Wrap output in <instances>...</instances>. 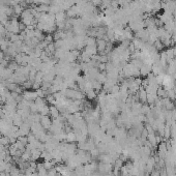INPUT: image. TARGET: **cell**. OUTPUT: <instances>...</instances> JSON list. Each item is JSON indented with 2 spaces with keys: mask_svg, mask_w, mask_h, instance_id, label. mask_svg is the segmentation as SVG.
<instances>
[{
  "mask_svg": "<svg viewBox=\"0 0 176 176\" xmlns=\"http://www.w3.org/2000/svg\"><path fill=\"white\" fill-rule=\"evenodd\" d=\"M23 97L24 99H27V101H30V102H34L37 97V93L36 91H30V90H24L23 92Z\"/></svg>",
  "mask_w": 176,
  "mask_h": 176,
  "instance_id": "cell-1",
  "label": "cell"
},
{
  "mask_svg": "<svg viewBox=\"0 0 176 176\" xmlns=\"http://www.w3.org/2000/svg\"><path fill=\"white\" fill-rule=\"evenodd\" d=\"M50 113H51V115L53 117H58V115H59L58 109H57V107H55V106H51V107H50Z\"/></svg>",
  "mask_w": 176,
  "mask_h": 176,
  "instance_id": "cell-6",
  "label": "cell"
},
{
  "mask_svg": "<svg viewBox=\"0 0 176 176\" xmlns=\"http://www.w3.org/2000/svg\"><path fill=\"white\" fill-rule=\"evenodd\" d=\"M66 19H67V16H66V11H59L55 15V20L56 22H66Z\"/></svg>",
  "mask_w": 176,
  "mask_h": 176,
  "instance_id": "cell-3",
  "label": "cell"
},
{
  "mask_svg": "<svg viewBox=\"0 0 176 176\" xmlns=\"http://www.w3.org/2000/svg\"><path fill=\"white\" fill-rule=\"evenodd\" d=\"M2 59H4V53H3V52L0 50V61H1Z\"/></svg>",
  "mask_w": 176,
  "mask_h": 176,
  "instance_id": "cell-9",
  "label": "cell"
},
{
  "mask_svg": "<svg viewBox=\"0 0 176 176\" xmlns=\"http://www.w3.org/2000/svg\"><path fill=\"white\" fill-rule=\"evenodd\" d=\"M46 42V43L48 44H52L54 43V37H53V34H47L45 36V40H44Z\"/></svg>",
  "mask_w": 176,
  "mask_h": 176,
  "instance_id": "cell-7",
  "label": "cell"
},
{
  "mask_svg": "<svg viewBox=\"0 0 176 176\" xmlns=\"http://www.w3.org/2000/svg\"><path fill=\"white\" fill-rule=\"evenodd\" d=\"M13 9H14V14L16 15V16H21V14L23 13V11H24V7H23L21 4H17V5H15V6H13Z\"/></svg>",
  "mask_w": 176,
  "mask_h": 176,
  "instance_id": "cell-4",
  "label": "cell"
},
{
  "mask_svg": "<svg viewBox=\"0 0 176 176\" xmlns=\"http://www.w3.org/2000/svg\"><path fill=\"white\" fill-rule=\"evenodd\" d=\"M85 45L86 46H97V38H95V37H91V36H86Z\"/></svg>",
  "mask_w": 176,
  "mask_h": 176,
  "instance_id": "cell-5",
  "label": "cell"
},
{
  "mask_svg": "<svg viewBox=\"0 0 176 176\" xmlns=\"http://www.w3.org/2000/svg\"><path fill=\"white\" fill-rule=\"evenodd\" d=\"M84 50H85L86 53H87L90 57H92V56H94V55L97 54V46H86L85 48H84Z\"/></svg>",
  "mask_w": 176,
  "mask_h": 176,
  "instance_id": "cell-2",
  "label": "cell"
},
{
  "mask_svg": "<svg viewBox=\"0 0 176 176\" xmlns=\"http://www.w3.org/2000/svg\"><path fill=\"white\" fill-rule=\"evenodd\" d=\"M42 123H43V125L45 126V128H47V126L50 125V119H49L48 117L43 116L42 117Z\"/></svg>",
  "mask_w": 176,
  "mask_h": 176,
  "instance_id": "cell-8",
  "label": "cell"
}]
</instances>
